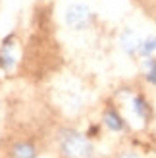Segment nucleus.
<instances>
[{
	"mask_svg": "<svg viewBox=\"0 0 156 158\" xmlns=\"http://www.w3.org/2000/svg\"><path fill=\"white\" fill-rule=\"evenodd\" d=\"M58 148L64 158H92L95 148L87 135L77 129H62L58 133Z\"/></svg>",
	"mask_w": 156,
	"mask_h": 158,
	"instance_id": "f257e3e1",
	"label": "nucleus"
},
{
	"mask_svg": "<svg viewBox=\"0 0 156 158\" xmlns=\"http://www.w3.org/2000/svg\"><path fill=\"white\" fill-rule=\"evenodd\" d=\"M66 21H68V25L72 27V29H77V31L87 29L89 23H91V12H89V8H85L81 4L69 6V10L66 14Z\"/></svg>",
	"mask_w": 156,
	"mask_h": 158,
	"instance_id": "f03ea898",
	"label": "nucleus"
},
{
	"mask_svg": "<svg viewBox=\"0 0 156 158\" xmlns=\"http://www.w3.org/2000/svg\"><path fill=\"white\" fill-rule=\"evenodd\" d=\"M37 154H39L37 147L33 143H29V141H19V143H15L10 148L12 158H35Z\"/></svg>",
	"mask_w": 156,
	"mask_h": 158,
	"instance_id": "7ed1b4c3",
	"label": "nucleus"
},
{
	"mask_svg": "<svg viewBox=\"0 0 156 158\" xmlns=\"http://www.w3.org/2000/svg\"><path fill=\"white\" fill-rule=\"evenodd\" d=\"M104 125L112 131H123L125 129V122H123V118L118 114L116 108H106L104 110Z\"/></svg>",
	"mask_w": 156,
	"mask_h": 158,
	"instance_id": "20e7f679",
	"label": "nucleus"
},
{
	"mask_svg": "<svg viewBox=\"0 0 156 158\" xmlns=\"http://www.w3.org/2000/svg\"><path fill=\"white\" fill-rule=\"evenodd\" d=\"M133 112H135L139 118H141V120H145V122H149L150 116H152L149 102H146V100L141 97V94H135V97H133Z\"/></svg>",
	"mask_w": 156,
	"mask_h": 158,
	"instance_id": "39448f33",
	"label": "nucleus"
},
{
	"mask_svg": "<svg viewBox=\"0 0 156 158\" xmlns=\"http://www.w3.org/2000/svg\"><path fill=\"white\" fill-rule=\"evenodd\" d=\"M146 81L156 85V60L154 58L146 60Z\"/></svg>",
	"mask_w": 156,
	"mask_h": 158,
	"instance_id": "423d86ee",
	"label": "nucleus"
},
{
	"mask_svg": "<svg viewBox=\"0 0 156 158\" xmlns=\"http://www.w3.org/2000/svg\"><path fill=\"white\" fill-rule=\"evenodd\" d=\"M152 50H156V39H149L146 43L141 44V52L145 54V56H149Z\"/></svg>",
	"mask_w": 156,
	"mask_h": 158,
	"instance_id": "0eeeda50",
	"label": "nucleus"
},
{
	"mask_svg": "<svg viewBox=\"0 0 156 158\" xmlns=\"http://www.w3.org/2000/svg\"><path fill=\"white\" fill-rule=\"evenodd\" d=\"M118 158H139V154L135 151H123L118 154Z\"/></svg>",
	"mask_w": 156,
	"mask_h": 158,
	"instance_id": "6e6552de",
	"label": "nucleus"
}]
</instances>
